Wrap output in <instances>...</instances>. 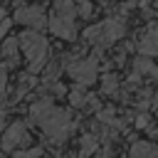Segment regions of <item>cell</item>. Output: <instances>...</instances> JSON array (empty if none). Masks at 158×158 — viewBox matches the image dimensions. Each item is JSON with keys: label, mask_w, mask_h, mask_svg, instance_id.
<instances>
[{"label": "cell", "mask_w": 158, "mask_h": 158, "mask_svg": "<svg viewBox=\"0 0 158 158\" xmlns=\"http://www.w3.org/2000/svg\"><path fill=\"white\" fill-rule=\"evenodd\" d=\"M30 118H32V123H37L44 131V136L52 143H62L74 128V121H72L69 111L57 109L49 96H42L30 106Z\"/></svg>", "instance_id": "6da1fadb"}, {"label": "cell", "mask_w": 158, "mask_h": 158, "mask_svg": "<svg viewBox=\"0 0 158 158\" xmlns=\"http://www.w3.org/2000/svg\"><path fill=\"white\" fill-rule=\"evenodd\" d=\"M17 40H20V47H22L25 57H27L30 72L44 69L47 62H49V42L40 35V30H27V32H22Z\"/></svg>", "instance_id": "7a4b0ae2"}, {"label": "cell", "mask_w": 158, "mask_h": 158, "mask_svg": "<svg viewBox=\"0 0 158 158\" xmlns=\"http://www.w3.org/2000/svg\"><path fill=\"white\" fill-rule=\"evenodd\" d=\"M77 10H74V2L72 0H54V10L52 15L47 17V25L52 30L54 37L59 40H74L77 37Z\"/></svg>", "instance_id": "3957f363"}, {"label": "cell", "mask_w": 158, "mask_h": 158, "mask_svg": "<svg viewBox=\"0 0 158 158\" xmlns=\"http://www.w3.org/2000/svg\"><path fill=\"white\" fill-rule=\"evenodd\" d=\"M123 32H126L123 20H121V17H109V20H104V22H99V25L86 27V30H84V40L91 42V44H96V47H106V44L121 40Z\"/></svg>", "instance_id": "277c9868"}, {"label": "cell", "mask_w": 158, "mask_h": 158, "mask_svg": "<svg viewBox=\"0 0 158 158\" xmlns=\"http://www.w3.org/2000/svg\"><path fill=\"white\" fill-rule=\"evenodd\" d=\"M67 74L79 84V86H89L96 81L99 77V62L94 57H72L67 62Z\"/></svg>", "instance_id": "5b68a950"}, {"label": "cell", "mask_w": 158, "mask_h": 158, "mask_svg": "<svg viewBox=\"0 0 158 158\" xmlns=\"http://www.w3.org/2000/svg\"><path fill=\"white\" fill-rule=\"evenodd\" d=\"M27 143H30V131H27V126L20 123V121L10 123V126L5 128V133H2V138H0L2 151H20V148H25Z\"/></svg>", "instance_id": "8992f818"}, {"label": "cell", "mask_w": 158, "mask_h": 158, "mask_svg": "<svg viewBox=\"0 0 158 158\" xmlns=\"http://www.w3.org/2000/svg\"><path fill=\"white\" fill-rule=\"evenodd\" d=\"M15 20L20 25L32 27V30H42L47 25V15H44V10L40 5H22V7H17L15 10Z\"/></svg>", "instance_id": "52a82bcc"}, {"label": "cell", "mask_w": 158, "mask_h": 158, "mask_svg": "<svg viewBox=\"0 0 158 158\" xmlns=\"http://www.w3.org/2000/svg\"><path fill=\"white\" fill-rule=\"evenodd\" d=\"M138 49H141V54H148V57H156V54H158V27L148 30V32L141 37Z\"/></svg>", "instance_id": "ba28073f"}, {"label": "cell", "mask_w": 158, "mask_h": 158, "mask_svg": "<svg viewBox=\"0 0 158 158\" xmlns=\"http://www.w3.org/2000/svg\"><path fill=\"white\" fill-rule=\"evenodd\" d=\"M128 158H158V148L153 143H146V141H138L131 146V153Z\"/></svg>", "instance_id": "9c48e42d"}, {"label": "cell", "mask_w": 158, "mask_h": 158, "mask_svg": "<svg viewBox=\"0 0 158 158\" xmlns=\"http://www.w3.org/2000/svg\"><path fill=\"white\" fill-rule=\"evenodd\" d=\"M17 49H20V40L17 37H10V40H5L2 42V47H0V52H2V57L7 59V64L12 67V64H17Z\"/></svg>", "instance_id": "30bf717a"}, {"label": "cell", "mask_w": 158, "mask_h": 158, "mask_svg": "<svg viewBox=\"0 0 158 158\" xmlns=\"http://www.w3.org/2000/svg\"><path fill=\"white\" fill-rule=\"evenodd\" d=\"M96 148H99V141H96V136L86 133V136H81V138H79V156H81V158H89V156H91Z\"/></svg>", "instance_id": "8fae6325"}, {"label": "cell", "mask_w": 158, "mask_h": 158, "mask_svg": "<svg viewBox=\"0 0 158 158\" xmlns=\"http://www.w3.org/2000/svg\"><path fill=\"white\" fill-rule=\"evenodd\" d=\"M86 99H89V94H86L84 86H79V84L69 91V104L77 106V109H84V106H86Z\"/></svg>", "instance_id": "7c38bea8"}, {"label": "cell", "mask_w": 158, "mask_h": 158, "mask_svg": "<svg viewBox=\"0 0 158 158\" xmlns=\"http://www.w3.org/2000/svg\"><path fill=\"white\" fill-rule=\"evenodd\" d=\"M136 72L138 74H151V77H156L158 74V69H156V64L151 62V59H146V57H141V59H136Z\"/></svg>", "instance_id": "4fadbf2b"}, {"label": "cell", "mask_w": 158, "mask_h": 158, "mask_svg": "<svg viewBox=\"0 0 158 158\" xmlns=\"http://www.w3.org/2000/svg\"><path fill=\"white\" fill-rule=\"evenodd\" d=\"M116 89H118V79H116L114 74H106V77L101 79V91H104V94H114Z\"/></svg>", "instance_id": "5bb4252c"}, {"label": "cell", "mask_w": 158, "mask_h": 158, "mask_svg": "<svg viewBox=\"0 0 158 158\" xmlns=\"http://www.w3.org/2000/svg\"><path fill=\"white\" fill-rule=\"evenodd\" d=\"M7 91V64H0V101L5 99Z\"/></svg>", "instance_id": "9a60e30c"}, {"label": "cell", "mask_w": 158, "mask_h": 158, "mask_svg": "<svg viewBox=\"0 0 158 158\" xmlns=\"http://www.w3.org/2000/svg\"><path fill=\"white\" fill-rule=\"evenodd\" d=\"M42 156V148H30V151H15V158H40Z\"/></svg>", "instance_id": "2e32d148"}, {"label": "cell", "mask_w": 158, "mask_h": 158, "mask_svg": "<svg viewBox=\"0 0 158 158\" xmlns=\"http://www.w3.org/2000/svg\"><path fill=\"white\" fill-rule=\"evenodd\" d=\"M79 2H81V5H79V15H81V17H89V15H91V2H89V0H79Z\"/></svg>", "instance_id": "e0dca14e"}, {"label": "cell", "mask_w": 158, "mask_h": 158, "mask_svg": "<svg viewBox=\"0 0 158 158\" xmlns=\"http://www.w3.org/2000/svg\"><path fill=\"white\" fill-rule=\"evenodd\" d=\"M10 25H12V20H7V17H2V22H0V37H5V35H7V30H10Z\"/></svg>", "instance_id": "ac0fdd59"}, {"label": "cell", "mask_w": 158, "mask_h": 158, "mask_svg": "<svg viewBox=\"0 0 158 158\" xmlns=\"http://www.w3.org/2000/svg\"><path fill=\"white\" fill-rule=\"evenodd\" d=\"M146 123H148V116H146V114H141V116H138V121H136V126H138V128H143Z\"/></svg>", "instance_id": "d6986e66"}, {"label": "cell", "mask_w": 158, "mask_h": 158, "mask_svg": "<svg viewBox=\"0 0 158 158\" xmlns=\"http://www.w3.org/2000/svg\"><path fill=\"white\" fill-rule=\"evenodd\" d=\"M2 121H5V111L0 109V126H2Z\"/></svg>", "instance_id": "ffe728a7"}]
</instances>
